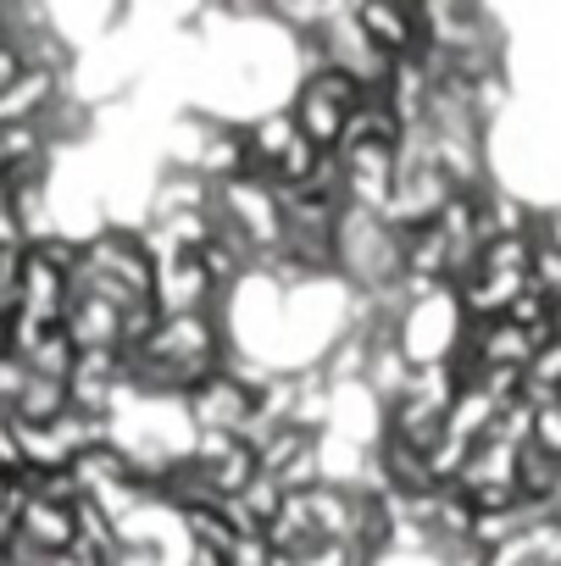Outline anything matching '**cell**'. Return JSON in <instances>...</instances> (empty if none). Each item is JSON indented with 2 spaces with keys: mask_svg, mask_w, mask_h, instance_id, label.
Instances as JSON below:
<instances>
[{
  "mask_svg": "<svg viewBox=\"0 0 561 566\" xmlns=\"http://www.w3.org/2000/svg\"><path fill=\"white\" fill-rule=\"evenodd\" d=\"M184 411L195 422V433H222V439H245V428L256 422V389L239 373H211L206 384H195L184 395Z\"/></svg>",
  "mask_w": 561,
  "mask_h": 566,
  "instance_id": "3957f363",
  "label": "cell"
},
{
  "mask_svg": "<svg viewBox=\"0 0 561 566\" xmlns=\"http://www.w3.org/2000/svg\"><path fill=\"white\" fill-rule=\"evenodd\" d=\"M522 400L533 406V428H528V439H533L544 455L561 461V395H522Z\"/></svg>",
  "mask_w": 561,
  "mask_h": 566,
  "instance_id": "5b68a950",
  "label": "cell"
},
{
  "mask_svg": "<svg viewBox=\"0 0 561 566\" xmlns=\"http://www.w3.org/2000/svg\"><path fill=\"white\" fill-rule=\"evenodd\" d=\"M367 95L373 90H362L351 73H340V67H307L301 78H295V101H290V112H295V123H301V134L318 145V150H340L345 145V128H351V117L367 106Z\"/></svg>",
  "mask_w": 561,
  "mask_h": 566,
  "instance_id": "6da1fadb",
  "label": "cell"
},
{
  "mask_svg": "<svg viewBox=\"0 0 561 566\" xmlns=\"http://www.w3.org/2000/svg\"><path fill=\"white\" fill-rule=\"evenodd\" d=\"M217 222L239 228L250 239V250L267 261L284 250V233H290V211H284V189L261 172H245L233 184L217 189Z\"/></svg>",
  "mask_w": 561,
  "mask_h": 566,
  "instance_id": "7a4b0ae2",
  "label": "cell"
},
{
  "mask_svg": "<svg viewBox=\"0 0 561 566\" xmlns=\"http://www.w3.org/2000/svg\"><path fill=\"white\" fill-rule=\"evenodd\" d=\"M533 244H539V250H555V255H561V200L539 211V222H533Z\"/></svg>",
  "mask_w": 561,
  "mask_h": 566,
  "instance_id": "8992f818",
  "label": "cell"
},
{
  "mask_svg": "<svg viewBox=\"0 0 561 566\" xmlns=\"http://www.w3.org/2000/svg\"><path fill=\"white\" fill-rule=\"evenodd\" d=\"M356 23L362 34L389 56H428V29H423V7H395V0H362L356 7Z\"/></svg>",
  "mask_w": 561,
  "mask_h": 566,
  "instance_id": "277c9868",
  "label": "cell"
}]
</instances>
